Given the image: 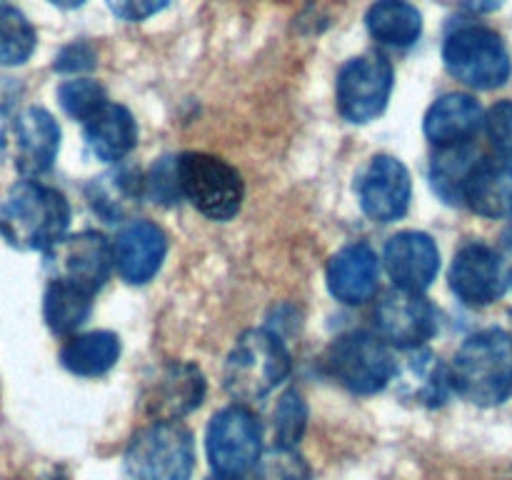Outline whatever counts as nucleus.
<instances>
[{
    "label": "nucleus",
    "instance_id": "nucleus-1",
    "mask_svg": "<svg viewBox=\"0 0 512 480\" xmlns=\"http://www.w3.org/2000/svg\"><path fill=\"white\" fill-rule=\"evenodd\" d=\"M70 205L60 190L38 180H20L0 203V235L18 250H45L65 238Z\"/></svg>",
    "mask_w": 512,
    "mask_h": 480
},
{
    "label": "nucleus",
    "instance_id": "nucleus-2",
    "mask_svg": "<svg viewBox=\"0 0 512 480\" xmlns=\"http://www.w3.org/2000/svg\"><path fill=\"white\" fill-rule=\"evenodd\" d=\"M450 383L475 405H500L512 395V335L488 328L470 335L450 365Z\"/></svg>",
    "mask_w": 512,
    "mask_h": 480
},
{
    "label": "nucleus",
    "instance_id": "nucleus-3",
    "mask_svg": "<svg viewBox=\"0 0 512 480\" xmlns=\"http://www.w3.org/2000/svg\"><path fill=\"white\" fill-rule=\"evenodd\" d=\"M293 360L283 340L270 330H245L235 340L223 370V385L235 400H260L290 375Z\"/></svg>",
    "mask_w": 512,
    "mask_h": 480
},
{
    "label": "nucleus",
    "instance_id": "nucleus-4",
    "mask_svg": "<svg viewBox=\"0 0 512 480\" xmlns=\"http://www.w3.org/2000/svg\"><path fill=\"white\" fill-rule=\"evenodd\" d=\"M443 60L455 80L475 90H493L512 73L505 40L485 25H460L445 38Z\"/></svg>",
    "mask_w": 512,
    "mask_h": 480
},
{
    "label": "nucleus",
    "instance_id": "nucleus-5",
    "mask_svg": "<svg viewBox=\"0 0 512 480\" xmlns=\"http://www.w3.org/2000/svg\"><path fill=\"white\" fill-rule=\"evenodd\" d=\"M178 188L193 208L210 220H230L243 205V178L223 158L210 153H183L175 160Z\"/></svg>",
    "mask_w": 512,
    "mask_h": 480
},
{
    "label": "nucleus",
    "instance_id": "nucleus-6",
    "mask_svg": "<svg viewBox=\"0 0 512 480\" xmlns=\"http://www.w3.org/2000/svg\"><path fill=\"white\" fill-rule=\"evenodd\" d=\"M193 468V435L175 420L148 425L125 450V473L133 480H190Z\"/></svg>",
    "mask_w": 512,
    "mask_h": 480
},
{
    "label": "nucleus",
    "instance_id": "nucleus-7",
    "mask_svg": "<svg viewBox=\"0 0 512 480\" xmlns=\"http://www.w3.org/2000/svg\"><path fill=\"white\" fill-rule=\"evenodd\" d=\"M325 363L330 375L355 395L380 393L395 373V358L388 343L368 330L340 335L330 345Z\"/></svg>",
    "mask_w": 512,
    "mask_h": 480
},
{
    "label": "nucleus",
    "instance_id": "nucleus-8",
    "mask_svg": "<svg viewBox=\"0 0 512 480\" xmlns=\"http://www.w3.org/2000/svg\"><path fill=\"white\" fill-rule=\"evenodd\" d=\"M60 150V128L43 108H23L0 128V158L23 178L33 180L53 168Z\"/></svg>",
    "mask_w": 512,
    "mask_h": 480
},
{
    "label": "nucleus",
    "instance_id": "nucleus-9",
    "mask_svg": "<svg viewBox=\"0 0 512 480\" xmlns=\"http://www.w3.org/2000/svg\"><path fill=\"white\" fill-rule=\"evenodd\" d=\"M260 445H263V430L253 410L245 405H228L210 420L205 448L215 475L243 478L258 463Z\"/></svg>",
    "mask_w": 512,
    "mask_h": 480
},
{
    "label": "nucleus",
    "instance_id": "nucleus-10",
    "mask_svg": "<svg viewBox=\"0 0 512 480\" xmlns=\"http://www.w3.org/2000/svg\"><path fill=\"white\" fill-rule=\"evenodd\" d=\"M393 65L383 55H360L348 60L338 73V110L348 123H370L388 105L393 93Z\"/></svg>",
    "mask_w": 512,
    "mask_h": 480
},
{
    "label": "nucleus",
    "instance_id": "nucleus-11",
    "mask_svg": "<svg viewBox=\"0 0 512 480\" xmlns=\"http://www.w3.org/2000/svg\"><path fill=\"white\" fill-rule=\"evenodd\" d=\"M48 268L53 270V280L78 285L95 295L113 273V245L95 230L70 235L48 250Z\"/></svg>",
    "mask_w": 512,
    "mask_h": 480
},
{
    "label": "nucleus",
    "instance_id": "nucleus-12",
    "mask_svg": "<svg viewBox=\"0 0 512 480\" xmlns=\"http://www.w3.org/2000/svg\"><path fill=\"white\" fill-rule=\"evenodd\" d=\"M375 325L385 343L415 350L428 343L438 330V310L423 293L393 288L378 300Z\"/></svg>",
    "mask_w": 512,
    "mask_h": 480
},
{
    "label": "nucleus",
    "instance_id": "nucleus-13",
    "mask_svg": "<svg viewBox=\"0 0 512 480\" xmlns=\"http://www.w3.org/2000/svg\"><path fill=\"white\" fill-rule=\"evenodd\" d=\"M205 375L193 363H165L143 390V408L155 423H173L200 408L205 398Z\"/></svg>",
    "mask_w": 512,
    "mask_h": 480
},
{
    "label": "nucleus",
    "instance_id": "nucleus-14",
    "mask_svg": "<svg viewBox=\"0 0 512 480\" xmlns=\"http://www.w3.org/2000/svg\"><path fill=\"white\" fill-rule=\"evenodd\" d=\"M358 198L365 215L375 223H393L403 218L413 198L408 168L393 155H375L360 175Z\"/></svg>",
    "mask_w": 512,
    "mask_h": 480
},
{
    "label": "nucleus",
    "instance_id": "nucleus-15",
    "mask_svg": "<svg viewBox=\"0 0 512 480\" xmlns=\"http://www.w3.org/2000/svg\"><path fill=\"white\" fill-rule=\"evenodd\" d=\"M450 288L465 305L483 308L495 303L505 293L500 255L483 243L463 245L450 265Z\"/></svg>",
    "mask_w": 512,
    "mask_h": 480
},
{
    "label": "nucleus",
    "instance_id": "nucleus-16",
    "mask_svg": "<svg viewBox=\"0 0 512 480\" xmlns=\"http://www.w3.org/2000/svg\"><path fill=\"white\" fill-rule=\"evenodd\" d=\"M168 253V238L148 220H133L113 243V268L130 285H143L158 275Z\"/></svg>",
    "mask_w": 512,
    "mask_h": 480
},
{
    "label": "nucleus",
    "instance_id": "nucleus-17",
    "mask_svg": "<svg viewBox=\"0 0 512 480\" xmlns=\"http://www.w3.org/2000/svg\"><path fill=\"white\" fill-rule=\"evenodd\" d=\"M385 268L395 288L423 293L433 285L440 270V250L430 235L403 230L385 245Z\"/></svg>",
    "mask_w": 512,
    "mask_h": 480
},
{
    "label": "nucleus",
    "instance_id": "nucleus-18",
    "mask_svg": "<svg viewBox=\"0 0 512 480\" xmlns=\"http://www.w3.org/2000/svg\"><path fill=\"white\" fill-rule=\"evenodd\" d=\"M380 260L368 243L345 245L328 263V290L345 305H363L378 288Z\"/></svg>",
    "mask_w": 512,
    "mask_h": 480
},
{
    "label": "nucleus",
    "instance_id": "nucleus-19",
    "mask_svg": "<svg viewBox=\"0 0 512 480\" xmlns=\"http://www.w3.org/2000/svg\"><path fill=\"white\" fill-rule=\"evenodd\" d=\"M395 390L403 400L425 408H435L448 400L453 383H450V368L433 353V350L415 348L410 350L403 363H395L393 380Z\"/></svg>",
    "mask_w": 512,
    "mask_h": 480
},
{
    "label": "nucleus",
    "instance_id": "nucleus-20",
    "mask_svg": "<svg viewBox=\"0 0 512 480\" xmlns=\"http://www.w3.org/2000/svg\"><path fill=\"white\" fill-rule=\"evenodd\" d=\"M485 113L473 95L448 93L430 105L425 115V135L438 148L470 143L475 133L483 128Z\"/></svg>",
    "mask_w": 512,
    "mask_h": 480
},
{
    "label": "nucleus",
    "instance_id": "nucleus-21",
    "mask_svg": "<svg viewBox=\"0 0 512 480\" xmlns=\"http://www.w3.org/2000/svg\"><path fill=\"white\" fill-rule=\"evenodd\" d=\"M85 145L90 153L105 163H120L138 143V125L128 108L105 103L83 123Z\"/></svg>",
    "mask_w": 512,
    "mask_h": 480
},
{
    "label": "nucleus",
    "instance_id": "nucleus-22",
    "mask_svg": "<svg viewBox=\"0 0 512 480\" xmlns=\"http://www.w3.org/2000/svg\"><path fill=\"white\" fill-rule=\"evenodd\" d=\"M145 198V178L133 168L108 170L88 185L90 208L105 220V223H120L130 218Z\"/></svg>",
    "mask_w": 512,
    "mask_h": 480
},
{
    "label": "nucleus",
    "instance_id": "nucleus-23",
    "mask_svg": "<svg viewBox=\"0 0 512 480\" xmlns=\"http://www.w3.org/2000/svg\"><path fill=\"white\" fill-rule=\"evenodd\" d=\"M463 203L483 218H512V165L485 158L465 185Z\"/></svg>",
    "mask_w": 512,
    "mask_h": 480
},
{
    "label": "nucleus",
    "instance_id": "nucleus-24",
    "mask_svg": "<svg viewBox=\"0 0 512 480\" xmlns=\"http://www.w3.org/2000/svg\"><path fill=\"white\" fill-rule=\"evenodd\" d=\"M120 358V338L108 330L73 335L60 350V363L65 370L80 378L105 375Z\"/></svg>",
    "mask_w": 512,
    "mask_h": 480
},
{
    "label": "nucleus",
    "instance_id": "nucleus-25",
    "mask_svg": "<svg viewBox=\"0 0 512 480\" xmlns=\"http://www.w3.org/2000/svg\"><path fill=\"white\" fill-rule=\"evenodd\" d=\"M370 35L378 43L408 48L423 33V15L408 0H378L365 15Z\"/></svg>",
    "mask_w": 512,
    "mask_h": 480
},
{
    "label": "nucleus",
    "instance_id": "nucleus-26",
    "mask_svg": "<svg viewBox=\"0 0 512 480\" xmlns=\"http://www.w3.org/2000/svg\"><path fill=\"white\" fill-rule=\"evenodd\" d=\"M483 160L485 158L480 155V150L470 143L440 148L438 155L433 158V168H430V183H433V190L445 200V203H463L465 185H468L470 175L475 173V168H478Z\"/></svg>",
    "mask_w": 512,
    "mask_h": 480
},
{
    "label": "nucleus",
    "instance_id": "nucleus-27",
    "mask_svg": "<svg viewBox=\"0 0 512 480\" xmlns=\"http://www.w3.org/2000/svg\"><path fill=\"white\" fill-rule=\"evenodd\" d=\"M93 308V293L78 285L50 280L43 298V318L55 335H70L88 320Z\"/></svg>",
    "mask_w": 512,
    "mask_h": 480
},
{
    "label": "nucleus",
    "instance_id": "nucleus-28",
    "mask_svg": "<svg viewBox=\"0 0 512 480\" xmlns=\"http://www.w3.org/2000/svg\"><path fill=\"white\" fill-rule=\"evenodd\" d=\"M38 35L15 5L0 3V65H23L33 55Z\"/></svg>",
    "mask_w": 512,
    "mask_h": 480
},
{
    "label": "nucleus",
    "instance_id": "nucleus-29",
    "mask_svg": "<svg viewBox=\"0 0 512 480\" xmlns=\"http://www.w3.org/2000/svg\"><path fill=\"white\" fill-rule=\"evenodd\" d=\"M308 428V403L298 390H288L273 413L275 448H295Z\"/></svg>",
    "mask_w": 512,
    "mask_h": 480
},
{
    "label": "nucleus",
    "instance_id": "nucleus-30",
    "mask_svg": "<svg viewBox=\"0 0 512 480\" xmlns=\"http://www.w3.org/2000/svg\"><path fill=\"white\" fill-rule=\"evenodd\" d=\"M58 100L60 108L70 115V118L85 120L90 115L98 113L105 103H108V95H105V88L100 83L90 78H78V80H65L58 88Z\"/></svg>",
    "mask_w": 512,
    "mask_h": 480
},
{
    "label": "nucleus",
    "instance_id": "nucleus-31",
    "mask_svg": "<svg viewBox=\"0 0 512 480\" xmlns=\"http://www.w3.org/2000/svg\"><path fill=\"white\" fill-rule=\"evenodd\" d=\"M255 480H313V473L295 448H273L255 468Z\"/></svg>",
    "mask_w": 512,
    "mask_h": 480
},
{
    "label": "nucleus",
    "instance_id": "nucleus-32",
    "mask_svg": "<svg viewBox=\"0 0 512 480\" xmlns=\"http://www.w3.org/2000/svg\"><path fill=\"white\" fill-rule=\"evenodd\" d=\"M493 148L505 158H512V100H500L488 110L483 120Z\"/></svg>",
    "mask_w": 512,
    "mask_h": 480
},
{
    "label": "nucleus",
    "instance_id": "nucleus-33",
    "mask_svg": "<svg viewBox=\"0 0 512 480\" xmlns=\"http://www.w3.org/2000/svg\"><path fill=\"white\" fill-rule=\"evenodd\" d=\"M95 48L85 40H78V43H70L65 48H60V53L55 55L53 70L58 73H83V70L95 68Z\"/></svg>",
    "mask_w": 512,
    "mask_h": 480
},
{
    "label": "nucleus",
    "instance_id": "nucleus-34",
    "mask_svg": "<svg viewBox=\"0 0 512 480\" xmlns=\"http://www.w3.org/2000/svg\"><path fill=\"white\" fill-rule=\"evenodd\" d=\"M108 5L118 18L138 23V20L160 13L168 5V0H108Z\"/></svg>",
    "mask_w": 512,
    "mask_h": 480
},
{
    "label": "nucleus",
    "instance_id": "nucleus-35",
    "mask_svg": "<svg viewBox=\"0 0 512 480\" xmlns=\"http://www.w3.org/2000/svg\"><path fill=\"white\" fill-rule=\"evenodd\" d=\"M465 8H470L473 13H493L498 10L505 0H463Z\"/></svg>",
    "mask_w": 512,
    "mask_h": 480
},
{
    "label": "nucleus",
    "instance_id": "nucleus-36",
    "mask_svg": "<svg viewBox=\"0 0 512 480\" xmlns=\"http://www.w3.org/2000/svg\"><path fill=\"white\" fill-rule=\"evenodd\" d=\"M53 5H58V8H78V5H83L85 0H50Z\"/></svg>",
    "mask_w": 512,
    "mask_h": 480
},
{
    "label": "nucleus",
    "instance_id": "nucleus-37",
    "mask_svg": "<svg viewBox=\"0 0 512 480\" xmlns=\"http://www.w3.org/2000/svg\"><path fill=\"white\" fill-rule=\"evenodd\" d=\"M43 480H70L68 475L63 473V470H55V473H50V475H45Z\"/></svg>",
    "mask_w": 512,
    "mask_h": 480
},
{
    "label": "nucleus",
    "instance_id": "nucleus-38",
    "mask_svg": "<svg viewBox=\"0 0 512 480\" xmlns=\"http://www.w3.org/2000/svg\"><path fill=\"white\" fill-rule=\"evenodd\" d=\"M210 480H240V478H223V475H215V478H210Z\"/></svg>",
    "mask_w": 512,
    "mask_h": 480
},
{
    "label": "nucleus",
    "instance_id": "nucleus-39",
    "mask_svg": "<svg viewBox=\"0 0 512 480\" xmlns=\"http://www.w3.org/2000/svg\"><path fill=\"white\" fill-rule=\"evenodd\" d=\"M510 283H512V273H510Z\"/></svg>",
    "mask_w": 512,
    "mask_h": 480
},
{
    "label": "nucleus",
    "instance_id": "nucleus-40",
    "mask_svg": "<svg viewBox=\"0 0 512 480\" xmlns=\"http://www.w3.org/2000/svg\"><path fill=\"white\" fill-rule=\"evenodd\" d=\"M510 335H512V333H510Z\"/></svg>",
    "mask_w": 512,
    "mask_h": 480
}]
</instances>
